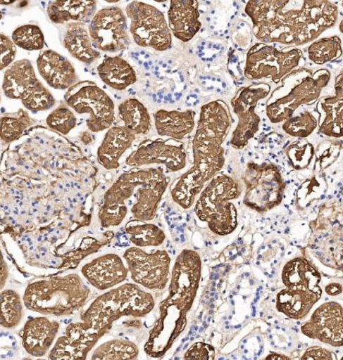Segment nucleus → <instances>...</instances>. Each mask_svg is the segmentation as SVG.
Masks as SVG:
<instances>
[{
	"mask_svg": "<svg viewBox=\"0 0 343 360\" xmlns=\"http://www.w3.org/2000/svg\"><path fill=\"white\" fill-rule=\"evenodd\" d=\"M201 261L199 255L185 250L177 257L169 287V295L161 308L176 307L182 314L191 308L197 295L201 276Z\"/></svg>",
	"mask_w": 343,
	"mask_h": 360,
	"instance_id": "obj_11",
	"label": "nucleus"
},
{
	"mask_svg": "<svg viewBox=\"0 0 343 360\" xmlns=\"http://www.w3.org/2000/svg\"><path fill=\"white\" fill-rule=\"evenodd\" d=\"M46 123L52 130L66 135L76 127L77 118L70 107L62 104L51 112Z\"/></svg>",
	"mask_w": 343,
	"mask_h": 360,
	"instance_id": "obj_37",
	"label": "nucleus"
},
{
	"mask_svg": "<svg viewBox=\"0 0 343 360\" xmlns=\"http://www.w3.org/2000/svg\"><path fill=\"white\" fill-rule=\"evenodd\" d=\"M230 126V114L223 101L201 107L192 142L193 165L171 189V197L181 207L190 208L205 185L221 171L225 164L222 144Z\"/></svg>",
	"mask_w": 343,
	"mask_h": 360,
	"instance_id": "obj_1",
	"label": "nucleus"
},
{
	"mask_svg": "<svg viewBox=\"0 0 343 360\" xmlns=\"http://www.w3.org/2000/svg\"><path fill=\"white\" fill-rule=\"evenodd\" d=\"M241 326H242V325L236 326H235V328H236V329H237V328H241Z\"/></svg>",
	"mask_w": 343,
	"mask_h": 360,
	"instance_id": "obj_49",
	"label": "nucleus"
},
{
	"mask_svg": "<svg viewBox=\"0 0 343 360\" xmlns=\"http://www.w3.org/2000/svg\"><path fill=\"white\" fill-rule=\"evenodd\" d=\"M243 179L247 187L244 198L247 206L261 212L280 204L285 184L276 166L249 163Z\"/></svg>",
	"mask_w": 343,
	"mask_h": 360,
	"instance_id": "obj_9",
	"label": "nucleus"
},
{
	"mask_svg": "<svg viewBox=\"0 0 343 360\" xmlns=\"http://www.w3.org/2000/svg\"><path fill=\"white\" fill-rule=\"evenodd\" d=\"M134 283L151 290L166 288L170 274V258L165 250L147 253L130 247L123 255Z\"/></svg>",
	"mask_w": 343,
	"mask_h": 360,
	"instance_id": "obj_12",
	"label": "nucleus"
},
{
	"mask_svg": "<svg viewBox=\"0 0 343 360\" xmlns=\"http://www.w3.org/2000/svg\"><path fill=\"white\" fill-rule=\"evenodd\" d=\"M125 231L130 242L139 248L161 245L166 238L164 231L156 224L139 220L129 221Z\"/></svg>",
	"mask_w": 343,
	"mask_h": 360,
	"instance_id": "obj_31",
	"label": "nucleus"
},
{
	"mask_svg": "<svg viewBox=\"0 0 343 360\" xmlns=\"http://www.w3.org/2000/svg\"><path fill=\"white\" fill-rule=\"evenodd\" d=\"M228 323H228L227 321V322H225V324H226V325H228Z\"/></svg>",
	"mask_w": 343,
	"mask_h": 360,
	"instance_id": "obj_50",
	"label": "nucleus"
},
{
	"mask_svg": "<svg viewBox=\"0 0 343 360\" xmlns=\"http://www.w3.org/2000/svg\"><path fill=\"white\" fill-rule=\"evenodd\" d=\"M246 276L248 277L249 276V274H247Z\"/></svg>",
	"mask_w": 343,
	"mask_h": 360,
	"instance_id": "obj_51",
	"label": "nucleus"
},
{
	"mask_svg": "<svg viewBox=\"0 0 343 360\" xmlns=\"http://www.w3.org/2000/svg\"><path fill=\"white\" fill-rule=\"evenodd\" d=\"M169 183L170 178L164 174L137 188L133 195L135 202L131 208L136 220L150 221L154 219Z\"/></svg>",
	"mask_w": 343,
	"mask_h": 360,
	"instance_id": "obj_21",
	"label": "nucleus"
},
{
	"mask_svg": "<svg viewBox=\"0 0 343 360\" xmlns=\"http://www.w3.org/2000/svg\"><path fill=\"white\" fill-rule=\"evenodd\" d=\"M332 353L329 352L327 350H324L322 347H311L305 353L304 356L301 358L302 359H332L333 357L331 356Z\"/></svg>",
	"mask_w": 343,
	"mask_h": 360,
	"instance_id": "obj_42",
	"label": "nucleus"
},
{
	"mask_svg": "<svg viewBox=\"0 0 343 360\" xmlns=\"http://www.w3.org/2000/svg\"><path fill=\"white\" fill-rule=\"evenodd\" d=\"M302 332L312 339L335 347L342 345V309L339 304H323L302 326Z\"/></svg>",
	"mask_w": 343,
	"mask_h": 360,
	"instance_id": "obj_15",
	"label": "nucleus"
},
{
	"mask_svg": "<svg viewBox=\"0 0 343 360\" xmlns=\"http://www.w3.org/2000/svg\"><path fill=\"white\" fill-rule=\"evenodd\" d=\"M215 352L212 346L203 342H197L191 346L185 354V359H213Z\"/></svg>",
	"mask_w": 343,
	"mask_h": 360,
	"instance_id": "obj_41",
	"label": "nucleus"
},
{
	"mask_svg": "<svg viewBox=\"0 0 343 360\" xmlns=\"http://www.w3.org/2000/svg\"><path fill=\"white\" fill-rule=\"evenodd\" d=\"M11 38L15 46L26 51H39L44 47V34L37 25L21 26L14 31Z\"/></svg>",
	"mask_w": 343,
	"mask_h": 360,
	"instance_id": "obj_35",
	"label": "nucleus"
},
{
	"mask_svg": "<svg viewBox=\"0 0 343 360\" xmlns=\"http://www.w3.org/2000/svg\"><path fill=\"white\" fill-rule=\"evenodd\" d=\"M342 51L337 38L322 39L313 44L308 49L310 58L318 64H323L339 58Z\"/></svg>",
	"mask_w": 343,
	"mask_h": 360,
	"instance_id": "obj_36",
	"label": "nucleus"
},
{
	"mask_svg": "<svg viewBox=\"0 0 343 360\" xmlns=\"http://www.w3.org/2000/svg\"><path fill=\"white\" fill-rule=\"evenodd\" d=\"M24 316V307L20 295L15 290H0V326L6 329H14Z\"/></svg>",
	"mask_w": 343,
	"mask_h": 360,
	"instance_id": "obj_33",
	"label": "nucleus"
},
{
	"mask_svg": "<svg viewBox=\"0 0 343 360\" xmlns=\"http://www.w3.org/2000/svg\"><path fill=\"white\" fill-rule=\"evenodd\" d=\"M63 44L74 58L89 65L98 60L101 53L91 41L85 22H70L66 24Z\"/></svg>",
	"mask_w": 343,
	"mask_h": 360,
	"instance_id": "obj_24",
	"label": "nucleus"
},
{
	"mask_svg": "<svg viewBox=\"0 0 343 360\" xmlns=\"http://www.w3.org/2000/svg\"><path fill=\"white\" fill-rule=\"evenodd\" d=\"M37 67L44 80L54 89L65 90L79 82L72 63L52 50L43 51L39 53Z\"/></svg>",
	"mask_w": 343,
	"mask_h": 360,
	"instance_id": "obj_18",
	"label": "nucleus"
},
{
	"mask_svg": "<svg viewBox=\"0 0 343 360\" xmlns=\"http://www.w3.org/2000/svg\"><path fill=\"white\" fill-rule=\"evenodd\" d=\"M325 290L328 295L331 296H336L341 294L342 288L341 285L333 283L327 286Z\"/></svg>",
	"mask_w": 343,
	"mask_h": 360,
	"instance_id": "obj_44",
	"label": "nucleus"
},
{
	"mask_svg": "<svg viewBox=\"0 0 343 360\" xmlns=\"http://www.w3.org/2000/svg\"><path fill=\"white\" fill-rule=\"evenodd\" d=\"M199 16V2L171 1L168 11V25L171 34L182 41H190L201 27Z\"/></svg>",
	"mask_w": 343,
	"mask_h": 360,
	"instance_id": "obj_20",
	"label": "nucleus"
},
{
	"mask_svg": "<svg viewBox=\"0 0 343 360\" xmlns=\"http://www.w3.org/2000/svg\"><path fill=\"white\" fill-rule=\"evenodd\" d=\"M187 160L185 146L180 141L146 139L127 157L125 164L134 167L163 165L166 173H174L186 167Z\"/></svg>",
	"mask_w": 343,
	"mask_h": 360,
	"instance_id": "obj_13",
	"label": "nucleus"
},
{
	"mask_svg": "<svg viewBox=\"0 0 343 360\" xmlns=\"http://www.w3.org/2000/svg\"><path fill=\"white\" fill-rule=\"evenodd\" d=\"M155 128L160 137L180 141L191 134L196 126V112L159 110L154 115Z\"/></svg>",
	"mask_w": 343,
	"mask_h": 360,
	"instance_id": "obj_23",
	"label": "nucleus"
},
{
	"mask_svg": "<svg viewBox=\"0 0 343 360\" xmlns=\"http://www.w3.org/2000/svg\"><path fill=\"white\" fill-rule=\"evenodd\" d=\"M118 114L124 127L135 135L150 132L152 120L147 108L136 98L125 100L118 106Z\"/></svg>",
	"mask_w": 343,
	"mask_h": 360,
	"instance_id": "obj_30",
	"label": "nucleus"
},
{
	"mask_svg": "<svg viewBox=\"0 0 343 360\" xmlns=\"http://www.w3.org/2000/svg\"><path fill=\"white\" fill-rule=\"evenodd\" d=\"M28 112L19 109L15 112L0 116V140L4 143H13L18 140L27 129L35 124Z\"/></svg>",
	"mask_w": 343,
	"mask_h": 360,
	"instance_id": "obj_32",
	"label": "nucleus"
},
{
	"mask_svg": "<svg viewBox=\"0 0 343 360\" xmlns=\"http://www.w3.org/2000/svg\"><path fill=\"white\" fill-rule=\"evenodd\" d=\"M96 1H54L47 7L50 20L55 25L70 22H89L96 13Z\"/></svg>",
	"mask_w": 343,
	"mask_h": 360,
	"instance_id": "obj_26",
	"label": "nucleus"
},
{
	"mask_svg": "<svg viewBox=\"0 0 343 360\" xmlns=\"http://www.w3.org/2000/svg\"><path fill=\"white\" fill-rule=\"evenodd\" d=\"M3 89L6 97L21 100L23 105L32 112L48 110L56 104L54 97L39 82L28 60L17 61L8 68Z\"/></svg>",
	"mask_w": 343,
	"mask_h": 360,
	"instance_id": "obj_7",
	"label": "nucleus"
},
{
	"mask_svg": "<svg viewBox=\"0 0 343 360\" xmlns=\"http://www.w3.org/2000/svg\"><path fill=\"white\" fill-rule=\"evenodd\" d=\"M136 135L124 127H111L105 134L97 151V160L106 170L120 167L123 155L132 146Z\"/></svg>",
	"mask_w": 343,
	"mask_h": 360,
	"instance_id": "obj_22",
	"label": "nucleus"
},
{
	"mask_svg": "<svg viewBox=\"0 0 343 360\" xmlns=\"http://www.w3.org/2000/svg\"><path fill=\"white\" fill-rule=\"evenodd\" d=\"M320 279V274L304 258L294 259L283 269L282 281L288 288L311 290L322 295Z\"/></svg>",
	"mask_w": 343,
	"mask_h": 360,
	"instance_id": "obj_27",
	"label": "nucleus"
},
{
	"mask_svg": "<svg viewBox=\"0 0 343 360\" xmlns=\"http://www.w3.org/2000/svg\"><path fill=\"white\" fill-rule=\"evenodd\" d=\"M100 338L84 330L79 323L68 325L49 353L51 359H85Z\"/></svg>",
	"mask_w": 343,
	"mask_h": 360,
	"instance_id": "obj_19",
	"label": "nucleus"
},
{
	"mask_svg": "<svg viewBox=\"0 0 343 360\" xmlns=\"http://www.w3.org/2000/svg\"><path fill=\"white\" fill-rule=\"evenodd\" d=\"M60 323L47 317L30 319L21 330L22 345L26 352L35 357L46 355L58 333Z\"/></svg>",
	"mask_w": 343,
	"mask_h": 360,
	"instance_id": "obj_17",
	"label": "nucleus"
},
{
	"mask_svg": "<svg viewBox=\"0 0 343 360\" xmlns=\"http://www.w3.org/2000/svg\"><path fill=\"white\" fill-rule=\"evenodd\" d=\"M16 53V46L13 40L0 34V71L13 63Z\"/></svg>",
	"mask_w": 343,
	"mask_h": 360,
	"instance_id": "obj_40",
	"label": "nucleus"
},
{
	"mask_svg": "<svg viewBox=\"0 0 343 360\" xmlns=\"http://www.w3.org/2000/svg\"><path fill=\"white\" fill-rule=\"evenodd\" d=\"M164 174L162 167L122 174L104 195V202L99 212L101 226L106 229L118 226L127 216L129 210L125 202L134 195L137 188Z\"/></svg>",
	"mask_w": 343,
	"mask_h": 360,
	"instance_id": "obj_8",
	"label": "nucleus"
},
{
	"mask_svg": "<svg viewBox=\"0 0 343 360\" xmlns=\"http://www.w3.org/2000/svg\"><path fill=\"white\" fill-rule=\"evenodd\" d=\"M155 307L154 298L138 285L127 283L99 297L82 314L81 328L100 338L123 316L142 318Z\"/></svg>",
	"mask_w": 343,
	"mask_h": 360,
	"instance_id": "obj_2",
	"label": "nucleus"
},
{
	"mask_svg": "<svg viewBox=\"0 0 343 360\" xmlns=\"http://www.w3.org/2000/svg\"><path fill=\"white\" fill-rule=\"evenodd\" d=\"M241 195V189L232 177L215 176L201 193L195 211L199 219L207 222L215 233L227 235L237 228V210L230 200Z\"/></svg>",
	"mask_w": 343,
	"mask_h": 360,
	"instance_id": "obj_4",
	"label": "nucleus"
},
{
	"mask_svg": "<svg viewBox=\"0 0 343 360\" xmlns=\"http://www.w3.org/2000/svg\"><path fill=\"white\" fill-rule=\"evenodd\" d=\"M90 136H89V134H87V133H85L82 134V141L86 143V144H88L90 143Z\"/></svg>",
	"mask_w": 343,
	"mask_h": 360,
	"instance_id": "obj_45",
	"label": "nucleus"
},
{
	"mask_svg": "<svg viewBox=\"0 0 343 360\" xmlns=\"http://www.w3.org/2000/svg\"><path fill=\"white\" fill-rule=\"evenodd\" d=\"M342 86L337 89V96L320 101L318 107L320 115L319 131L329 137L339 138L342 135Z\"/></svg>",
	"mask_w": 343,
	"mask_h": 360,
	"instance_id": "obj_29",
	"label": "nucleus"
},
{
	"mask_svg": "<svg viewBox=\"0 0 343 360\" xmlns=\"http://www.w3.org/2000/svg\"><path fill=\"white\" fill-rule=\"evenodd\" d=\"M247 340H244V343L245 344V343H247Z\"/></svg>",
	"mask_w": 343,
	"mask_h": 360,
	"instance_id": "obj_52",
	"label": "nucleus"
},
{
	"mask_svg": "<svg viewBox=\"0 0 343 360\" xmlns=\"http://www.w3.org/2000/svg\"><path fill=\"white\" fill-rule=\"evenodd\" d=\"M82 274L91 285L106 290L123 283L128 276L129 269L119 255L110 253L85 264Z\"/></svg>",
	"mask_w": 343,
	"mask_h": 360,
	"instance_id": "obj_16",
	"label": "nucleus"
},
{
	"mask_svg": "<svg viewBox=\"0 0 343 360\" xmlns=\"http://www.w3.org/2000/svg\"><path fill=\"white\" fill-rule=\"evenodd\" d=\"M268 91L265 89L246 88L232 101L234 112L237 115L238 125L234 131L232 144L234 148H244L248 141L258 131L260 118L255 108L258 101L266 97Z\"/></svg>",
	"mask_w": 343,
	"mask_h": 360,
	"instance_id": "obj_14",
	"label": "nucleus"
},
{
	"mask_svg": "<svg viewBox=\"0 0 343 360\" xmlns=\"http://www.w3.org/2000/svg\"><path fill=\"white\" fill-rule=\"evenodd\" d=\"M125 15L130 20L132 37L139 46L157 51L173 47V34L163 11L150 4L132 1L125 8Z\"/></svg>",
	"mask_w": 343,
	"mask_h": 360,
	"instance_id": "obj_6",
	"label": "nucleus"
},
{
	"mask_svg": "<svg viewBox=\"0 0 343 360\" xmlns=\"http://www.w3.org/2000/svg\"><path fill=\"white\" fill-rule=\"evenodd\" d=\"M321 295L311 290L287 288L277 296V309L293 319H301Z\"/></svg>",
	"mask_w": 343,
	"mask_h": 360,
	"instance_id": "obj_28",
	"label": "nucleus"
},
{
	"mask_svg": "<svg viewBox=\"0 0 343 360\" xmlns=\"http://www.w3.org/2000/svg\"><path fill=\"white\" fill-rule=\"evenodd\" d=\"M65 101L77 114L89 115L86 123L91 132L108 130L116 120L113 101L94 82H79L68 89Z\"/></svg>",
	"mask_w": 343,
	"mask_h": 360,
	"instance_id": "obj_5",
	"label": "nucleus"
},
{
	"mask_svg": "<svg viewBox=\"0 0 343 360\" xmlns=\"http://www.w3.org/2000/svg\"><path fill=\"white\" fill-rule=\"evenodd\" d=\"M15 3V1H0V4H2V5H8V4H13Z\"/></svg>",
	"mask_w": 343,
	"mask_h": 360,
	"instance_id": "obj_47",
	"label": "nucleus"
},
{
	"mask_svg": "<svg viewBox=\"0 0 343 360\" xmlns=\"http://www.w3.org/2000/svg\"><path fill=\"white\" fill-rule=\"evenodd\" d=\"M3 18V14L1 13V11H0V20Z\"/></svg>",
	"mask_w": 343,
	"mask_h": 360,
	"instance_id": "obj_48",
	"label": "nucleus"
},
{
	"mask_svg": "<svg viewBox=\"0 0 343 360\" xmlns=\"http://www.w3.org/2000/svg\"><path fill=\"white\" fill-rule=\"evenodd\" d=\"M89 295L83 279L72 274L33 281L27 287L23 302L30 311L62 317L82 309Z\"/></svg>",
	"mask_w": 343,
	"mask_h": 360,
	"instance_id": "obj_3",
	"label": "nucleus"
},
{
	"mask_svg": "<svg viewBox=\"0 0 343 360\" xmlns=\"http://www.w3.org/2000/svg\"><path fill=\"white\" fill-rule=\"evenodd\" d=\"M275 356H268L266 359H289V357H287V356H278L277 354H275Z\"/></svg>",
	"mask_w": 343,
	"mask_h": 360,
	"instance_id": "obj_46",
	"label": "nucleus"
},
{
	"mask_svg": "<svg viewBox=\"0 0 343 360\" xmlns=\"http://www.w3.org/2000/svg\"><path fill=\"white\" fill-rule=\"evenodd\" d=\"M313 146L310 143H306L302 146H292L288 150L289 158L297 169H302L311 163L313 157Z\"/></svg>",
	"mask_w": 343,
	"mask_h": 360,
	"instance_id": "obj_39",
	"label": "nucleus"
},
{
	"mask_svg": "<svg viewBox=\"0 0 343 360\" xmlns=\"http://www.w3.org/2000/svg\"><path fill=\"white\" fill-rule=\"evenodd\" d=\"M316 118L308 112L299 117L287 120L282 127L283 130L293 137L306 138L317 127Z\"/></svg>",
	"mask_w": 343,
	"mask_h": 360,
	"instance_id": "obj_38",
	"label": "nucleus"
},
{
	"mask_svg": "<svg viewBox=\"0 0 343 360\" xmlns=\"http://www.w3.org/2000/svg\"><path fill=\"white\" fill-rule=\"evenodd\" d=\"M127 18L118 6H107L97 11L88 25L93 46L98 51L117 53L129 49L130 38Z\"/></svg>",
	"mask_w": 343,
	"mask_h": 360,
	"instance_id": "obj_10",
	"label": "nucleus"
},
{
	"mask_svg": "<svg viewBox=\"0 0 343 360\" xmlns=\"http://www.w3.org/2000/svg\"><path fill=\"white\" fill-rule=\"evenodd\" d=\"M0 99H1V96H0Z\"/></svg>",
	"mask_w": 343,
	"mask_h": 360,
	"instance_id": "obj_53",
	"label": "nucleus"
},
{
	"mask_svg": "<svg viewBox=\"0 0 343 360\" xmlns=\"http://www.w3.org/2000/svg\"><path fill=\"white\" fill-rule=\"evenodd\" d=\"M8 270L1 250H0V290H3L7 283Z\"/></svg>",
	"mask_w": 343,
	"mask_h": 360,
	"instance_id": "obj_43",
	"label": "nucleus"
},
{
	"mask_svg": "<svg viewBox=\"0 0 343 360\" xmlns=\"http://www.w3.org/2000/svg\"><path fill=\"white\" fill-rule=\"evenodd\" d=\"M139 354L135 344L125 340H113L99 346L93 354L92 359H135Z\"/></svg>",
	"mask_w": 343,
	"mask_h": 360,
	"instance_id": "obj_34",
	"label": "nucleus"
},
{
	"mask_svg": "<svg viewBox=\"0 0 343 360\" xmlns=\"http://www.w3.org/2000/svg\"><path fill=\"white\" fill-rule=\"evenodd\" d=\"M101 80L111 88L123 91L137 82L132 66L120 56H106L97 68Z\"/></svg>",
	"mask_w": 343,
	"mask_h": 360,
	"instance_id": "obj_25",
	"label": "nucleus"
}]
</instances>
